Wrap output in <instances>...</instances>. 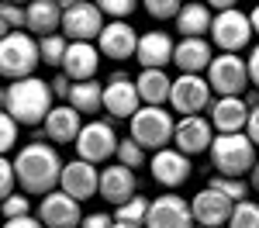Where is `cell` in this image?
I'll use <instances>...</instances> for the list:
<instances>
[{
  "label": "cell",
  "instance_id": "1",
  "mask_svg": "<svg viewBox=\"0 0 259 228\" xmlns=\"http://www.w3.org/2000/svg\"><path fill=\"white\" fill-rule=\"evenodd\" d=\"M62 169H66V163L59 159V152H56L49 142H41V139L28 142L18 156H14L18 187L24 190V194H38V197L52 194V190L59 187V180H62Z\"/></svg>",
  "mask_w": 259,
  "mask_h": 228
},
{
  "label": "cell",
  "instance_id": "2",
  "mask_svg": "<svg viewBox=\"0 0 259 228\" xmlns=\"http://www.w3.org/2000/svg\"><path fill=\"white\" fill-rule=\"evenodd\" d=\"M4 101V114H11L18 124H45V118L52 114V83H45L41 76H28V80H14L4 86L0 94Z\"/></svg>",
  "mask_w": 259,
  "mask_h": 228
},
{
  "label": "cell",
  "instance_id": "3",
  "mask_svg": "<svg viewBox=\"0 0 259 228\" xmlns=\"http://www.w3.org/2000/svg\"><path fill=\"white\" fill-rule=\"evenodd\" d=\"M38 62H41V49H38V38L31 31H11V35H4V41H0V73L11 83L35 76Z\"/></svg>",
  "mask_w": 259,
  "mask_h": 228
},
{
  "label": "cell",
  "instance_id": "4",
  "mask_svg": "<svg viewBox=\"0 0 259 228\" xmlns=\"http://www.w3.org/2000/svg\"><path fill=\"white\" fill-rule=\"evenodd\" d=\"M211 163L218 169V176H235L242 180L249 169H256V145L252 139L239 131V135H214V145H211Z\"/></svg>",
  "mask_w": 259,
  "mask_h": 228
},
{
  "label": "cell",
  "instance_id": "5",
  "mask_svg": "<svg viewBox=\"0 0 259 228\" xmlns=\"http://www.w3.org/2000/svg\"><path fill=\"white\" fill-rule=\"evenodd\" d=\"M104 28L107 24L100 14V4H90V0L62 4V38L66 41H97Z\"/></svg>",
  "mask_w": 259,
  "mask_h": 228
},
{
  "label": "cell",
  "instance_id": "6",
  "mask_svg": "<svg viewBox=\"0 0 259 228\" xmlns=\"http://www.w3.org/2000/svg\"><path fill=\"white\" fill-rule=\"evenodd\" d=\"M173 135H177V121L169 118L166 107H142L139 114L132 118V139H135L142 149L162 152Z\"/></svg>",
  "mask_w": 259,
  "mask_h": 228
},
{
  "label": "cell",
  "instance_id": "7",
  "mask_svg": "<svg viewBox=\"0 0 259 228\" xmlns=\"http://www.w3.org/2000/svg\"><path fill=\"white\" fill-rule=\"evenodd\" d=\"M252 21L249 14H242L239 7H232V11H225V14H214V24H211V41L218 45L221 52H228V56H239L242 49L252 41Z\"/></svg>",
  "mask_w": 259,
  "mask_h": 228
},
{
  "label": "cell",
  "instance_id": "8",
  "mask_svg": "<svg viewBox=\"0 0 259 228\" xmlns=\"http://www.w3.org/2000/svg\"><path fill=\"white\" fill-rule=\"evenodd\" d=\"M207 83L221 97H239V94H245V86L252 83L249 80V62L242 59V56L221 52V56H214L211 69H207Z\"/></svg>",
  "mask_w": 259,
  "mask_h": 228
},
{
  "label": "cell",
  "instance_id": "9",
  "mask_svg": "<svg viewBox=\"0 0 259 228\" xmlns=\"http://www.w3.org/2000/svg\"><path fill=\"white\" fill-rule=\"evenodd\" d=\"M169 107H173V111H180L183 118H197L204 107H211V83H207V76L180 73L177 80H173Z\"/></svg>",
  "mask_w": 259,
  "mask_h": 228
},
{
  "label": "cell",
  "instance_id": "10",
  "mask_svg": "<svg viewBox=\"0 0 259 228\" xmlns=\"http://www.w3.org/2000/svg\"><path fill=\"white\" fill-rule=\"evenodd\" d=\"M142 107V97H139V86L135 80L124 73V69H114L111 80L104 83V111L111 118H135Z\"/></svg>",
  "mask_w": 259,
  "mask_h": 228
},
{
  "label": "cell",
  "instance_id": "11",
  "mask_svg": "<svg viewBox=\"0 0 259 228\" xmlns=\"http://www.w3.org/2000/svg\"><path fill=\"white\" fill-rule=\"evenodd\" d=\"M118 145H121V139L114 135V128L107 121H90V124H83L80 139H76V159L100 166L104 159L118 156Z\"/></svg>",
  "mask_w": 259,
  "mask_h": 228
},
{
  "label": "cell",
  "instance_id": "12",
  "mask_svg": "<svg viewBox=\"0 0 259 228\" xmlns=\"http://www.w3.org/2000/svg\"><path fill=\"white\" fill-rule=\"evenodd\" d=\"M38 221L45 228H80L83 225V207H80V201H73L69 194L52 190V194L41 197Z\"/></svg>",
  "mask_w": 259,
  "mask_h": 228
},
{
  "label": "cell",
  "instance_id": "13",
  "mask_svg": "<svg viewBox=\"0 0 259 228\" xmlns=\"http://www.w3.org/2000/svg\"><path fill=\"white\" fill-rule=\"evenodd\" d=\"M145 228H194V211L180 194H159L149 204Z\"/></svg>",
  "mask_w": 259,
  "mask_h": 228
},
{
  "label": "cell",
  "instance_id": "14",
  "mask_svg": "<svg viewBox=\"0 0 259 228\" xmlns=\"http://www.w3.org/2000/svg\"><path fill=\"white\" fill-rule=\"evenodd\" d=\"M190 211H194V221H197L200 228H225V225H228V218H232V211H235V204H232L221 190L204 187V190L194 194Z\"/></svg>",
  "mask_w": 259,
  "mask_h": 228
},
{
  "label": "cell",
  "instance_id": "15",
  "mask_svg": "<svg viewBox=\"0 0 259 228\" xmlns=\"http://www.w3.org/2000/svg\"><path fill=\"white\" fill-rule=\"evenodd\" d=\"M249 111H252V104L245 97H218L207 107V121L214 124L218 135H239L249 128Z\"/></svg>",
  "mask_w": 259,
  "mask_h": 228
},
{
  "label": "cell",
  "instance_id": "16",
  "mask_svg": "<svg viewBox=\"0 0 259 228\" xmlns=\"http://www.w3.org/2000/svg\"><path fill=\"white\" fill-rule=\"evenodd\" d=\"M59 190L83 204L87 197L100 194V169L94 163H87V159H73V163H66L62 180H59Z\"/></svg>",
  "mask_w": 259,
  "mask_h": 228
},
{
  "label": "cell",
  "instance_id": "17",
  "mask_svg": "<svg viewBox=\"0 0 259 228\" xmlns=\"http://www.w3.org/2000/svg\"><path fill=\"white\" fill-rule=\"evenodd\" d=\"M139 31L128 24V21H107V28L100 31V38H97V49H100V56H107V59H132L135 52H139Z\"/></svg>",
  "mask_w": 259,
  "mask_h": 228
},
{
  "label": "cell",
  "instance_id": "18",
  "mask_svg": "<svg viewBox=\"0 0 259 228\" xmlns=\"http://www.w3.org/2000/svg\"><path fill=\"white\" fill-rule=\"evenodd\" d=\"M100 197L107 201V204H128L132 197H139V180H135V169H128V166H104L100 169Z\"/></svg>",
  "mask_w": 259,
  "mask_h": 228
},
{
  "label": "cell",
  "instance_id": "19",
  "mask_svg": "<svg viewBox=\"0 0 259 228\" xmlns=\"http://www.w3.org/2000/svg\"><path fill=\"white\" fill-rule=\"evenodd\" d=\"M173 142L183 156H197V152H211V145H214V124L207 121V118H180L177 121V135H173Z\"/></svg>",
  "mask_w": 259,
  "mask_h": 228
},
{
  "label": "cell",
  "instance_id": "20",
  "mask_svg": "<svg viewBox=\"0 0 259 228\" xmlns=\"http://www.w3.org/2000/svg\"><path fill=\"white\" fill-rule=\"evenodd\" d=\"M149 169H152V180L159 187H169L177 190L180 184H187L190 176V156H183L180 149H162L149 159Z\"/></svg>",
  "mask_w": 259,
  "mask_h": 228
},
{
  "label": "cell",
  "instance_id": "21",
  "mask_svg": "<svg viewBox=\"0 0 259 228\" xmlns=\"http://www.w3.org/2000/svg\"><path fill=\"white\" fill-rule=\"evenodd\" d=\"M97 69H100L97 45L94 41H69V52L62 59V73L73 83H87V80H97Z\"/></svg>",
  "mask_w": 259,
  "mask_h": 228
},
{
  "label": "cell",
  "instance_id": "22",
  "mask_svg": "<svg viewBox=\"0 0 259 228\" xmlns=\"http://www.w3.org/2000/svg\"><path fill=\"white\" fill-rule=\"evenodd\" d=\"M41 131L49 135V142H56V145H69V142H76V139H80V131H83L80 111H73L69 104H59V107H52V114L45 118Z\"/></svg>",
  "mask_w": 259,
  "mask_h": 228
},
{
  "label": "cell",
  "instance_id": "23",
  "mask_svg": "<svg viewBox=\"0 0 259 228\" xmlns=\"http://www.w3.org/2000/svg\"><path fill=\"white\" fill-rule=\"evenodd\" d=\"M173 52H177V41L166 31H145L139 38L135 59L142 62V69H166V62H173Z\"/></svg>",
  "mask_w": 259,
  "mask_h": 228
},
{
  "label": "cell",
  "instance_id": "24",
  "mask_svg": "<svg viewBox=\"0 0 259 228\" xmlns=\"http://www.w3.org/2000/svg\"><path fill=\"white\" fill-rule=\"evenodd\" d=\"M173 62H177V69H183V73L200 76V69H211V62H214L211 41L207 38H183V41H177Z\"/></svg>",
  "mask_w": 259,
  "mask_h": 228
},
{
  "label": "cell",
  "instance_id": "25",
  "mask_svg": "<svg viewBox=\"0 0 259 228\" xmlns=\"http://www.w3.org/2000/svg\"><path fill=\"white\" fill-rule=\"evenodd\" d=\"M135 86L145 107H162L169 104V94H173V76L166 69H142L135 76Z\"/></svg>",
  "mask_w": 259,
  "mask_h": 228
},
{
  "label": "cell",
  "instance_id": "26",
  "mask_svg": "<svg viewBox=\"0 0 259 228\" xmlns=\"http://www.w3.org/2000/svg\"><path fill=\"white\" fill-rule=\"evenodd\" d=\"M56 28H62V4H56V0H31L28 4V31L41 41L49 35H56Z\"/></svg>",
  "mask_w": 259,
  "mask_h": 228
},
{
  "label": "cell",
  "instance_id": "27",
  "mask_svg": "<svg viewBox=\"0 0 259 228\" xmlns=\"http://www.w3.org/2000/svg\"><path fill=\"white\" fill-rule=\"evenodd\" d=\"M211 24H214V18H211L207 4H183V11L177 18V31L183 38H204L211 31Z\"/></svg>",
  "mask_w": 259,
  "mask_h": 228
},
{
  "label": "cell",
  "instance_id": "28",
  "mask_svg": "<svg viewBox=\"0 0 259 228\" xmlns=\"http://www.w3.org/2000/svg\"><path fill=\"white\" fill-rule=\"evenodd\" d=\"M69 107L80 111V114H97L104 107V86L97 80H87V83H73V94H69Z\"/></svg>",
  "mask_w": 259,
  "mask_h": 228
},
{
  "label": "cell",
  "instance_id": "29",
  "mask_svg": "<svg viewBox=\"0 0 259 228\" xmlns=\"http://www.w3.org/2000/svg\"><path fill=\"white\" fill-rule=\"evenodd\" d=\"M149 204H152V201H145V197L139 194V197H132L128 204H121L118 211H114V218H118V221H124V225H142V228H145Z\"/></svg>",
  "mask_w": 259,
  "mask_h": 228
},
{
  "label": "cell",
  "instance_id": "30",
  "mask_svg": "<svg viewBox=\"0 0 259 228\" xmlns=\"http://www.w3.org/2000/svg\"><path fill=\"white\" fill-rule=\"evenodd\" d=\"M38 49H41V62L62 69V59H66V52H69V41L62 38V35H49V38L38 41Z\"/></svg>",
  "mask_w": 259,
  "mask_h": 228
},
{
  "label": "cell",
  "instance_id": "31",
  "mask_svg": "<svg viewBox=\"0 0 259 228\" xmlns=\"http://www.w3.org/2000/svg\"><path fill=\"white\" fill-rule=\"evenodd\" d=\"M0 24H4V35H11V31H28V7L4 4V7H0Z\"/></svg>",
  "mask_w": 259,
  "mask_h": 228
},
{
  "label": "cell",
  "instance_id": "32",
  "mask_svg": "<svg viewBox=\"0 0 259 228\" xmlns=\"http://www.w3.org/2000/svg\"><path fill=\"white\" fill-rule=\"evenodd\" d=\"M228 228H259V204H252V201L235 204L232 218H228Z\"/></svg>",
  "mask_w": 259,
  "mask_h": 228
},
{
  "label": "cell",
  "instance_id": "33",
  "mask_svg": "<svg viewBox=\"0 0 259 228\" xmlns=\"http://www.w3.org/2000/svg\"><path fill=\"white\" fill-rule=\"evenodd\" d=\"M118 163L128 166V169H139V166L145 163V149H142L132 135H128V139H121V145H118Z\"/></svg>",
  "mask_w": 259,
  "mask_h": 228
},
{
  "label": "cell",
  "instance_id": "34",
  "mask_svg": "<svg viewBox=\"0 0 259 228\" xmlns=\"http://www.w3.org/2000/svg\"><path fill=\"white\" fill-rule=\"evenodd\" d=\"M211 187H214V190H221L232 204H242V201H245V190H249V187H245V180H235V176H214V180H211Z\"/></svg>",
  "mask_w": 259,
  "mask_h": 228
},
{
  "label": "cell",
  "instance_id": "35",
  "mask_svg": "<svg viewBox=\"0 0 259 228\" xmlns=\"http://www.w3.org/2000/svg\"><path fill=\"white\" fill-rule=\"evenodd\" d=\"M180 11H183V4H177V0H145V14L156 21H166V18H180Z\"/></svg>",
  "mask_w": 259,
  "mask_h": 228
},
{
  "label": "cell",
  "instance_id": "36",
  "mask_svg": "<svg viewBox=\"0 0 259 228\" xmlns=\"http://www.w3.org/2000/svg\"><path fill=\"white\" fill-rule=\"evenodd\" d=\"M14 190H18L14 159H7V156H4V163H0V201H11V197H14Z\"/></svg>",
  "mask_w": 259,
  "mask_h": 228
},
{
  "label": "cell",
  "instance_id": "37",
  "mask_svg": "<svg viewBox=\"0 0 259 228\" xmlns=\"http://www.w3.org/2000/svg\"><path fill=\"white\" fill-rule=\"evenodd\" d=\"M18 128L21 124L14 121L11 114L0 118V149H4V152H14V145H18Z\"/></svg>",
  "mask_w": 259,
  "mask_h": 228
},
{
  "label": "cell",
  "instance_id": "38",
  "mask_svg": "<svg viewBox=\"0 0 259 228\" xmlns=\"http://www.w3.org/2000/svg\"><path fill=\"white\" fill-rule=\"evenodd\" d=\"M100 14H111L114 21H124L135 14V0H100Z\"/></svg>",
  "mask_w": 259,
  "mask_h": 228
},
{
  "label": "cell",
  "instance_id": "39",
  "mask_svg": "<svg viewBox=\"0 0 259 228\" xmlns=\"http://www.w3.org/2000/svg\"><path fill=\"white\" fill-rule=\"evenodd\" d=\"M24 214H31V204L24 194H14L11 201H4V218H24Z\"/></svg>",
  "mask_w": 259,
  "mask_h": 228
},
{
  "label": "cell",
  "instance_id": "40",
  "mask_svg": "<svg viewBox=\"0 0 259 228\" xmlns=\"http://www.w3.org/2000/svg\"><path fill=\"white\" fill-rule=\"evenodd\" d=\"M80 228H114V221H111L107 211H90V214H83Z\"/></svg>",
  "mask_w": 259,
  "mask_h": 228
},
{
  "label": "cell",
  "instance_id": "41",
  "mask_svg": "<svg viewBox=\"0 0 259 228\" xmlns=\"http://www.w3.org/2000/svg\"><path fill=\"white\" fill-rule=\"evenodd\" d=\"M52 94H56V97H66V101H69V94H73V80H69L66 73H59V76L52 80Z\"/></svg>",
  "mask_w": 259,
  "mask_h": 228
},
{
  "label": "cell",
  "instance_id": "42",
  "mask_svg": "<svg viewBox=\"0 0 259 228\" xmlns=\"http://www.w3.org/2000/svg\"><path fill=\"white\" fill-rule=\"evenodd\" d=\"M4 228H45V225H41L35 214H24V218H7Z\"/></svg>",
  "mask_w": 259,
  "mask_h": 228
},
{
  "label": "cell",
  "instance_id": "43",
  "mask_svg": "<svg viewBox=\"0 0 259 228\" xmlns=\"http://www.w3.org/2000/svg\"><path fill=\"white\" fill-rule=\"evenodd\" d=\"M245 135H249L252 145L259 149V104H252V111H249V128H245Z\"/></svg>",
  "mask_w": 259,
  "mask_h": 228
},
{
  "label": "cell",
  "instance_id": "44",
  "mask_svg": "<svg viewBox=\"0 0 259 228\" xmlns=\"http://www.w3.org/2000/svg\"><path fill=\"white\" fill-rule=\"evenodd\" d=\"M245 62H249V80L259 86V41L252 45V52H249V59H245Z\"/></svg>",
  "mask_w": 259,
  "mask_h": 228
},
{
  "label": "cell",
  "instance_id": "45",
  "mask_svg": "<svg viewBox=\"0 0 259 228\" xmlns=\"http://www.w3.org/2000/svg\"><path fill=\"white\" fill-rule=\"evenodd\" d=\"M249 21H252V31H256V35H259V4H256V7H252V11H249Z\"/></svg>",
  "mask_w": 259,
  "mask_h": 228
},
{
  "label": "cell",
  "instance_id": "46",
  "mask_svg": "<svg viewBox=\"0 0 259 228\" xmlns=\"http://www.w3.org/2000/svg\"><path fill=\"white\" fill-rule=\"evenodd\" d=\"M252 184H256V190H259V163H256V169H252Z\"/></svg>",
  "mask_w": 259,
  "mask_h": 228
},
{
  "label": "cell",
  "instance_id": "47",
  "mask_svg": "<svg viewBox=\"0 0 259 228\" xmlns=\"http://www.w3.org/2000/svg\"><path fill=\"white\" fill-rule=\"evenodd\" d=\"M114 228H142V225H124V221H114Z\"/></svg>",
  "mask_w": 259,
  "mask_h": 228
}]
</instances>
